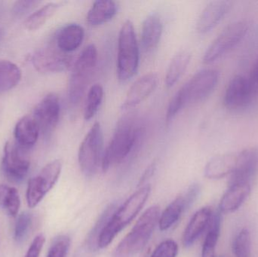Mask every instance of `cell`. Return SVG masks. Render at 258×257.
<instances>
[{"mask_svg": "<svg viewBox=\"0 0 258 257\" xmlns=\"http://www.w3.org/2000/svg\"><path fill=\"white\" fill-rule=\"evenodd\" d=\"M251 191L249 184L241 183L228 186L220 202L218 208L220 212L222 214H232L239 210L248 199Z\"/></svg>", "mask_w": 258, "mask_h": 257, "instance_id": "e0dca14e", "label": "cell"}, {"mask_svg": "<svg viewBox=\"0 0 258 257\" xmlns=\"http://www.w3.org/2000/svg\"><path fill=\"white\" fill-rule=\"evenodd\" d=\"M255 96L248 77L236 75L226 88L223 103L228 110L240 111L248 107Z\"/></svg>", "mask_w": 258, "mask_h": 257, "instance_id": "4fadbf2b", "label": "cell"}, {"mask_svg": "<svg viewBox=\"0 0 258 257\" xmlns=\"http://www.w3.org/2000/svg\"><path fill=\"white\" fill-rule=\"evenodd\" d=\"M61 170V161L54 160L47 164L39 175L30 180L26 196L30 208L36 207L53 188L58 181Z\"/></svg>", "mask_w": 258, "mask_h": 257, "instance_id": "ba28073f", "label": "cell"}, {"mask_svg": "<svg viewBox=\"0 0 258 257\" xmlns=\"http://www.w3.org/2000/svg\"><path fill=\"white\" fill-rule=\"evenodd\" d=\"M40 131L32 116L21 118L15 125L14 135L17 144L24 149L34 146L39 138Z\"/></svg>", "mask_w": 258, "mask_h": 257, "instance_id": "7402d4cb", "label": "cell"}, {"mask_svg": "<svg viewBox=\"0 0 258 257\" xmlns=\"http://www.w3.org/2000/svg\"><path fill=\"white\" fill-rule=\"evenodd\" d=\"M45 239L43 235H38L30 244L27 253L24 257H39L41 250L43 247Z\"/></svg>", "mask_w": 258, "mask_h": 257, "instance_id": "74e56055", "label": "cell"}, {"mask_svg": "<svg viewBox=\"0 0 258 257\" xmlns=\"http://www.w3.org/2000/svg\"><path fill=\"white\" fill-rule=\"evenodd\" d=\"M156 170V161H153L151 164L149 165V167L146 169L145 172L143 174L141 180H140L139 186L143 185V184L146 182L147 180L151 178V177L154 175L155 172Z\"/></svg>", "mask_w": 258, "mask_h": 257, "instance_id": "60d3db41", "label": "cell"}, {"mask_svg": "<svg viewBox=\"0 0 258 257\" xmlns=\"http://www.w3.org/2000/svg\"><path fill=\"white\" fill-rule=\"evenodd\" d=\"M22 77L21 69L9 60H0V93H5L18 85Z\"/></svg>", "mask_w": 258, "mask_h": 257, "instance_id": "d4e9b609", "label": "cell"}, {"mask_svg": "<svg viewBox=\"0 0 258 257\" xmlns=\"http://www.w3.org/2000/svg\"><path fill=\"white\" fill-rule=\"evenodd\" d=\"M163 25L160 16L157 13H152L146 18L141 29V45L147 52L153 51L160 42Z\"/></svg>", "mask_w": 258, "mask_h": 257, "instance_id": "44dd1931", "label": "cell"}, {"mask_svg": "<svg viewBox=\"0 0 258 257\" xmlns=\"http://www.w3.org/2000/svg\"><path fill=\"white\" fill-rule=\"evenodd\" d=\"M117 5L110 0L95 1L89 9L87 21L89 25L96 27L111 21L117 13Z\"/></svg>", "mask_w": 258, "mask_h": 257, "instance_id": "603a6c76", "label": "cell"}, {"mask_svg": "<svg viewBox=\"0 0 258 257\" xmlns=\"http://www.w3.org/2000/svg\"><path fill=\"white\" fill-rule=\"evenodd\" d=\"M200 187L199 184H194L189 187L187 193L183 196V202H184L185 211L189 209L192 204L194 203L200 194Z\"/></svg>", "mask_w": 258, "mask_h": 257, "instance_id": "f35d334b", "label": "cell"}, {"mask_svg": "<svg viewBox=\"0 0 258 257\" xmlns=\"http://www.w3.org/2000/svg\"><path fill=\"white\" fill-rule=\"evenodd\" d=\"M33 66L44 73L63 72L71 67L73 57L63 52L56 45L54 41L42 47L33 54Z\"/></svg>", "mask_w": 258, "mask_h": 257, "instance_id": "30bf717a", "label": "cell"}, {"mask_svg": "<svg viewBox=\"0 0 258 257\" xmlns=\"http://www.w3.org/2000/svg\"><path fill=\"white\" fill-rule=\"evenodd\" d=\"M248 79L251 84V89L254 91V94L257 95L258 94V57L253 64Z\"/></svg>", "mask_w": 258, "mask_h": 257, "instance_id": "ab89813d", "label": "cell"}, {"mask_svg": "<svg viewBox=\"0 0 258 257\" xmlns=\"http://www.w3.org/2000/svg\"><path fill=\"white\" fill-rule=\"evenodd\" d=\"M30 163L24 149L20 147L16 142L6 143L2 160V170L6 178L12 183L24 181L28 174Z\"/></svg>", "mask_w": 258, "mask_h": 257, "instance_id": "8fae6325", "label": "cell"}, {"mask_svg": "<svg viewBox=\"0 0 258 257\" xmlns=\"http://www.w3.org/2000/svg\"><path fill=\"white\" fill-rule=\"evenodd\" d=\"M248 31V24L245 21L232 23L226 27L215 38L203 56V63H215L236 48L245 37Z\"/></svg>", "mask_w": 258, "mask_h": 257, "instance_id": "52a82bcc", "label": "cell"}, {"mask_svg": "<svg viewBox=\"0 0 258 257\" xmlns=\"http://www.w3.org/2000/svg\"><path fill=\"white\" fill-rule=\"evenodd\" d=\"M151 187L146 185L135 192L115 211L98 239V249L110 245L115 237L137 217L150 196Z\"/></svg>", "mask_w": 258, "mask_h": 257, "instance_id": "6da1fadb", "label": "cell"}, {"mask_svg": "<svg viewBox=\"0 0 258 257\" xmlns=\"http://www.w3.org/2000/svg\"><path fill=\"white\" fill-rule=\"evenodd\" d=\"M178 245L174 240L168 239L161 242L155 248L150 257H177Z\"/></svg>", "mask_w": 258, "mask_h": 257, "instance_id": "d590c367", "label": "cell"}, {"mask_svg": "<svg viewBox=\"0 0 258 257\" xmlns=\"http://www.w3.org/2000/svg\"><path fill=\"white\" fill-rule=\"evenodd\" d=\"M71 239L67 235H60L53 241L47 257H66L69 250Z\"/></svg>", "mask_w": 258, "mask_h": 257, "instance_id": "e575fe53", "label": "cell"}, {"mask_svg": "<svg viewBox=\"0 0 258 257\" xmlns=\"http://www.w3.org/2000/svg\"><path fill=\"white\" fill-rule=\"evenodd\" d=\"M104 134L99 122L92 125L80 144L78 161L85 176L92 178L98 172L104 155Z\"/></svg>", "mask_w": 258, "mask_h": 257, "instance_id": "8992f818", "label": "cell"}, {"mask_svg": "<svg viewBox=\"0 0 258 257\" xmlns=\"http://www.w3.org/2000/svg\"><path fill=\"white\" fill-rule=\"evenodd\" d=\"M157 83V74L153 72L146 74L138 78L129 89L122 108L127 110L144 102L154 92Z\"/></svg>", "mask_w": 258, "mask_h": 257, "instance_id": "2e32d148", "label": "cell"}, {"mask_svg": "<svg viewBox=\"0 0 258 257\" xmlns=\"http://www.w3.org/2000/svg\"><path fill=\"white\" fill-rule=\"evenodd\" d=\"M258 175V146L245 148L238 152L236 167L230 175L228 186L233 184H251Z\"/></svg>", "mask_w": 258, "mask_h": 257, "instance_id": "5bb4252c", "label": "cell"}, {"mask_svg": "<svg viewBox=\"0 0 258 257\" xmlns=\"http://www.w3.org/2000/svg\"><path fill=\"white\" fill-rule=\"evenodd\" d=\"M232 7L231 2L226 0L212 1L206 6L197 24V31L206 34L212 31L227 16Z\"/></svg>", "mask_w": 258, "mask_h": 257, "instance_id": "9a60e30c", "label": "cell"}, {"mask_svg": "<svg viewBox=\"0 0 258 257\" xmlns=\"http://www.w3.org/2000/svg\"><path fill=\"white\" fill-rule=\"evenodd\" d=\"M40 2L32 1V0H27V1L21 0V1L16 2L12 8V14L15 18H21L28 13L29 11H31Z\"/></svg>", "mask_w": 258, "mask_h": 257, "instance_id": "8d00e7d4", "label": "cell"}, {"mask_svg": "<svg viewBox=\"0 0 258 257\" xmlns=\"http://www.w3.org/2000/svg\"><path fill=\"white\" fill-rule=\"evenodd\" d=\"M32 224V217L29 213H23L17 218L14 237L18 242H21L27 236Z\"/></svg>", "mask_w": 258, "mask_h": 257, "instance_id": "836d02e7", "label": "cell"}, {"mask_svg": "<svg viewBox=\"0 0 258 257\" xmlns=\"http://www.w3.org/2000/svg\"><path fill=\"white\" fill-rule=\"evenodd\" d=\"M186 106V97H185L183 89L180 88V90L174 95L172 99L170 101L169 104H168L166 112V117H165L166 125H169L172 122L173 119L176 117L177 113Z\"/></svg>", "mask_w": 258, "mask_h": 257, "instance_id": "d6a6232c", "label": "cell"}, {"mask_svg": "<svg viewBox=\"0 0 258 257\" xmlns=\"http://www.w3.org/2000/svg\"><path fill=\"white\" fill-rule=\"evenodd\" d=\"M145 134L144 128H135L132 120L119 121L108 146L104 149L101 167L107 172L113 164H119L139 144Z\"/></svg>", "mask_w": 258, "mask_h": 257, "instance_id": "7a4b0ae2", "label": "cell"}, {"mask_svg": "<svg viewBox=\"0 0 258 257\" xmlns=\"http://www.w3.org/2000/svg\"><path fill=\"white\" fill-rule=\"evenodd\" d=\"M233 252L235 257H251V233L246 228L242 229L235 237L233 243Z\"/></svg>", "mask_w": 258, "mask_h": 257, "instance_id": "1f68e13d", "label": "cell"}, {"mask_svg": "<svg viewBox=\"0 0 258 257\" xmlns=\"http://www.w3.org/2000/svg\"><path fill=\"white\" fill-rule=\"evenodd\" d=\"M3 37H4V31L2 29H0V43H1L2 41H3Z\"/></svg>", "mask_w": 258, "mask_h": 257, "instance_id": "b9f144b4", "label": "cell"}, {"mask_svg": "<svg viewBox=\"0 0 258 257\" xmlns=\"http://www.w3.org/2000/svg\"><path fill=\"white\" fill-rule=\"evenodd\" d=\"M238 152L221 154L211 158L205 166L207 179L221 180L231 175L236 167Z\"/></svg>", "mask_w": 258, "mask_h": 257, "instance_id": "ac0fdd59", "label": "cell"}, {"mask_svg": "<svg viewBox=\"0 0 258 257\" xmlns=\"http://www.w3.org/2000/svg\"><path fill=\"white\" fill-rule=\"evenodd\" d=\"M3 6L2 5V3H0V17H1L2 14H3Z\"/></svg>", "mask_w": 258, "mask_h": 257, "instance_id": "7bdbcfd3", "label": "cell"}, {"mask_svg": "<svg viewBox=\"0 0 258 257\" xmlns=\"http://www.w3.org/2000/svg\"><path fill=\"white\" fill-rule=\"evenodd\" d=\"M84 36V29L82 26L78 24H69L57 30L54 41L62 51L71 54L80 48Z\"/></svg>", "mask_w": 258, "mask_h": 257, "instance_id": "ffe728a7", "label": "cell"}, {"mask_svg": "<svg viewBox=\"0 0 258 257\" xmlns=\"http://www.w3.org/2000/svg\"><path fill=\"white\" fill-rule=\"evenodd\" d=\"M104 98V89L100 84L91 87L88 92L87 99L84 109L85 120L89 121L95 116L99 110Z\"/></svg>", "mask_w": 258, "mask_h": 257, "instance_id": "4dcf8cb0", "label": "cell"}, {"mask_svg": "<svg viewBox=\"0 0 258 257\" xmlns=\"http://www.w3.org/2000/svg\"><path fill=\"white\" fill-rule=\"evenodd\" d=\"M116 209L117 208L115 204L109 205L106 210H104V212L102 213L101 217L95 223V226L89 233L87 239L88 247L91 250L95 251V250H98V239H99L100 235Z\"/></svg>", "mask_w": 258, "mask_h": 257, "instance_id": "f546056e", "label": "cell"}, {"mask_svg": "<svg viewBox=\"0 0 258 257\" xmlns=\"http://www.w3.org/2000/svg\"><path fill=\"white\" fill-rule=\"evenodd\" d=\"M21 199L18 190L9 186L0 185V207L12 217L18 214Z\"/></svg>", "mask_w": 258, "mask_h": 257, "instance_id": "f1b7e54d", "label": "cell"}, {"mask_svg": "<svg viewBox=\"0 0 258 257\" xmlns=\"http://www.w3.org/2000/svg\"><path fill=\"white\" fill-rule=\"evenodd\" d=\"M222 214L218 210L212 215L209 232L205 238L202 249V257H215L217 244L221 234Z\"/></svg>", "mask_w": 258, "mask_h": 257, "instance_id": "cb8c5ba5", "label": "cell"}, {"mask_svg": "<svg viewBox=\"0 0 258 257\" xmlns=\"http://www.w3.org/2000/svg\"><path fill=\"white\" fill-rule=\"evenodd\" d=\"M60 105L56 94L47 95L35 107L33 118L44 137H49L60 118Z\"/></svg>", "mask_w": 258, "mask_h": 257, "instance_id": "7c38bea8", "label": "cell"}, {"mask_svg": "<svg viewBox=\"0 0 258 257\" xmlns=\"http://www.w3.org/2000/svg\"><path fill=\"white\" fill-rule=\"evenodd\" d=\"M212 215L213 212L210 207H204L195 213L183 232V244L184 247H190L201 236L210 224Z\"/></svg>", "mask_w": 258, "mask_h": 257, "instance_id": "d6986e66", "label": "cell"}, {"mask_svg": "<svg viewBox=\"0 0 258 257\" xmlns=\"http://www.w3.org/2000/svg\"><path fill=\"white\" fill-rule=\"evenodd\" d=\"M98 63V50L94 44L86 46L73 66L68 83V98L71 104L80 102L90 82Z\"/></svg>", "mask_w": 258, "mask_h": 257, "instance_id": "5b68a950", "label": "cell"}, {"mask_svg": "<svg viewBox=\"0 0 258 257\" xmlns=\"http://www.w3.org/2000/svg\"><path fill=\"white\" fill-rule=\"evenodd\" d=\"M220 79L219 71L203 69L197 72L182 86L186 105H194L206 101L216 89Z\"/></svg>", "mask_w": 258, "mask_h": 257, "instance_id": "9c48e42d", "label": "cell"}, {"mask_svg": "<svg viewBox=\"0 0 258 257\" xmlns=\"http://www.w3.org/2000/svg\"><path fill=\"white\" fill-rule=\"evenodd\" d=\"M185 211L184 202L183 196L176 198L165 210L159 217V225L161 231H166L174 226L182 214Z\"/></svg>", "mask_w": 258, "mask_h": 257, "instance_id": "4316f807", "label": "cell"}, {"mask_svg": "<svg viewBox=\"0 0 258 257\" xmlns=\"http://www.w3.org/2000/svg\"><path fill=\"white\" fill-rule=\"evenodd\" d=\"M191 60V54L187 51H181L176 54L170 62L165 76V84L171 88L179 81L187 69Z\"/></svg>", "mask_w": 258, "mask_h": 257, "instance_id": "484cf974", "label": "cell"}, {"mask_svg": "<svg viewBox=\"0 0 258 257\" xmlns=\"http://www.w3.org/2000/svg\"><path fill=\"white\" fill-rule=\"evenodd\" d=\"M160 217L159 207L149 208L141 216L131 232L119 243L113 257H133L145 247L154 232Z\"/></svg>", "mask_w": 258, "mask_h": 257, "instance_id": "3957f363", "label": "cell"}, {"mask_svg": "<svg viewBox=\"0 0 258 257\" xmlns=\"http://www.w3.org/2000/svg\"><path fill=\"white\" fill-rule=\"evenodd\" d=\"M139 47L132 21L127 20L118 38L117 75L119 81H128L136 74L139 66Z\"/></svg>", "mask_w": 258, "mask_h": 257, "instance_id": "277c9868", "label": "cell"}, {"mask_svg": "<svg viewBox=\"0 0 258 257\" xmlns=\"http://www.w3.org/2000/svg\"><path fill=\"white\" fill-rule=\"evenodd\" d=\"M60 4L49 3L32 14L25 21V27L29 30H36L42 27L48 19L57 12Z\"/></svg>", "mask_w": 258, "mask_h": 257, "instance_id": "83f0119b", "label": "cell"}]
</instances>
